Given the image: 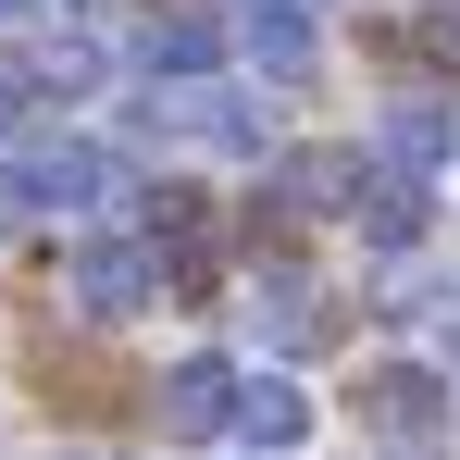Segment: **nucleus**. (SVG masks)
I'll return each mask as SVG.
<instances>
[{"instance_id":"11","label":"nucleus","mask_w":460,"mask_h":460,"mask_svg":"<svg viewBox=\"0 0 460 460\" xmlns=\"http://www.w3.org/2000/svg\"><path fill=\"white\" fill-rule=\"evenodd\" d=\"M249 323H261L274 349H311V336H323V299H311L299 274H261V287H249Z\"/></svg>"},{"instance_id":"12","label":"nucleus","mask_w":460,"mask_h":460,"mask_svg":"<svg viewBox=\"0 0 460 460\" xmlns=\"http://www.w3.org/2000/svg\"><path fill=\"white\" fill-rule=\"evenodd\" d=\"M212 50H225L212 13H162L150 25V75H212Z\"/></svg>"},{"instance_id":"17","label":"nucleus","mask_w":460,"mask_h":460,"mask_svg":"<svg viewBox=\"0 0 460 460\" xmlns=\"http://www.w3.org/2000/svg\"><path fill=\"white\" fill-rule=\"evenodd\" d=\"M63 460H112V448H63Z\"/></svg>"},{"instance_id":"5","label":"nucleus","mask_w":460,"mask_h":460,"mask_svg":"<svg viewBox=\"0 0 460 460\" xmlns=\"http://www.w3.org/2000/svg\"><path fill=\"white\" fill-rule=\"evenodd\" d=\"M349 212H361V236H374V249H411V236L436 225V187H423V174H398V162H361Z\"/></svg>"},{"instance_id":"2","label":"nucleus","mask_w":460,"mask_h":460,"mask_svg":"<svg viewBox=\"0 0 460 460\" xmlns=\"http://www.w3.org/2000/svg\"><path fill=\"white\" fill-rule=\"evenodd\" d=\"M63 287H75V311H87V323H137V311L162 299V249H150V236H87Z\"/></svg>"},{"instance_id":"4","label":"nucleus","mask_w":460,"mask_h":460,"mask_svg":"<svg viewBox=\"0 0 460 460\" xmlns=\"http://www.w3.org/2000/svg\"><path fill=\"white\" fill-rule=\"evenodd\" d=\"M361 423H374V436H398V448H423V436L448 423V385L423 374V361H385V374L361 385Z\"/></svg>"},{"instance_id":"6","label":"nucleus","mask_w":460,"mask_h":460,"mask_svg":"<svg viewBox=\"0 0 460 460\" xmlns=\"http://www.w3.org/2000/svg\"><path fill=\"white\" fill-rule=\"evenodd\" d=\"M225 423H236V361L199 349V361L162 374V436H225Z\"/></svg>"},{"instance_id":"10","label":"nucleus","mask_w":460,"mask_h":460,"mask_svg":"<svg viewBox=\"0 0 460 460\" xmlns=\"http://www.w3.org/2000/svg\"><path fill=\"white\" fill-rule=\"evenodd\" d=\"M349 187H361V150H299L287 174H274L287 212H349Z\"/></svg>"},{"instance_id":"18","label":"nucleus","mask_w":460,"mask_h":460,"mask_svg":"<svg viewBox=\"0 0 460 460\" xmlns=\"http://www.w3.org/2000/svg\"><path fill=\"white\" fill-rule=\"evenodd\" d=\"M287 13H311V0H287Z\"/></svg>"},{"instance_id":"14","label":"nucleus","mask_w":460,"mask_h":460,"mask_svg":"<svg viewBox=\"0 0 460 460\" xmlns=\"http://www.w3.org/2000/svg\"><path fill=\"white\" fill-rule=\"evenodd\" d=\"M423 323H436V349L460 361V287H436V299H423Z\"/></svg>"},{"instance_id":"8","label":"nucleus","mask_w":460,"mask_h":460,"mask_svg":"<svg viewBox=\"0 0 460 460\" xmlns=\"http://www.w3.org/2000/svg\"><path fill=\"white\" fill-rule=\"evenodd\" d=\"M460 150V125H448V100H398V112H385V162H398V174H423V187H436V162Z\"/></svg>"},{"instance_id":"1","label":"nucleus","mask_w":460,"mask_h":460,"mask_svg":"<svg viewBox=\"0 0 460 460\" xmlns=\"http://www.w3.org/2000/svg\"><path fill=\"white\" fill-rule=\"evenodd\" d=\"M125 174L112 150H87V137H50V150H0V225H25V212H87V199H112Z\"/></svg>"},{"instance_id":"7","label":"nucleus","mask_w":460,"mask_h":460,"mask_svg":"<svg viewBox=\"0 0 460 460\" xmlns=\"http://www.w3.org/2000/svg\"><path fill=\"white\" fill-rule=\"evenodd\" d=\"M225 436H249L261 460H287V448L311 436V398H299L287 374H236V423H225Z\"/></svg>"},{"instance_id":"3","label":"nucleus","mask_w":460,"mask_h":460,"mask_svg":"<svg viewBox=\"0 0 460 460\" xmlns=\"http://www.w3.org/2000/svg\"><path fill=\"white\" fill-rule=\"evenodd\" d=\"M150 125H162V137H199V150H261V100L225 87V75H174L150 100Z\"/></svg>"},{"instance_id":"13","label":"nucleus","mask_w":460,"mask_h":460,"mask_svg":"<svg viewBox=\"0 0 460 460\" xmlns=\"http://www.w3.org/2000/svg\"><path fill=\"white\" fill-rule=\"evenodd\" d=\"M38 100H50V87L25 75V63H0V137H13V125H25V112H38Z\"/></svg>"},{"instance_id":"15","label":"nucleus","mask_w":460,"mask_h":460,"mask_svg":"<svg viewBox=\"0 0 460 460\" xmlns=\"http://www.w3.org/2000/svg\"><path fill=\"white\" fill-rule=\"evenodd\" d=\"M38 13H50V0H0V25H38Z\"/></svg>"},{"instance_id":"16","label":"nucleus","mask_w":460,"mask_h":460,"mask_svg":"<svg viewBox=\"0 0 460 460\" xmlns=\"http://www.w3.org/2000/svg\"><path fill=\"white\" fill-rule=\"evenodd\" d=\"M436 50H448V63H460V13H436Z\"/></svg>"},{"instance_id":"9","label":"nucleus","mask_w":460,"mask_h":460,"mask_svg":"<svg viewBox=\"0 0 460 460\" xmlns=\"http://www.w3.org/2000/svg\"><path fill=\"white\" fill-rule=\"evenodd\" d=\"M236 38H249V63H261V75H287V87L311 75V13H287V0H249V25H236Z\"/></svg>"}]
</instances>
